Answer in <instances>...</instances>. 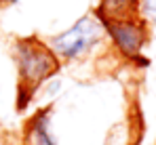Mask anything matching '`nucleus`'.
<instances>
[{
  "label": "nucleus",
  "mask_w": 156,
  "mask_h": 145,
  "mask_svg": "<svg viewBox=\"0 0 156 145\" xmlns=\"http://www.w3.org/2000/svg\"><path fill=\"white\" fill-rule=\"evenodd\" d=\"M13 59L17 65V109L23 112L34 93L59 72L61 61L51 47L38 38H21L13 47Z\"/></svg>",
  "instance_id": "f257e3e1"
},
{
  "label": "nucleus",
  "mask_w": 156,
  "mask_h": 145,
  "mask_svg": "<svg viewBox=\"0 0 156 145\" xmlns=\"http://www.w3.org/2000/svg\"><path fill=\"white\" fill-rule=\"evenodd\" d=\"M105 29L101 21L97 17H82L78 19L76 23L72 25L70 29L53 36L51 40L47 42L51 50L57 55V59L61 61H76V59H82L84 55H89L95 47H99L104 42Z\"/></svg>",
  "instance_id": "f03ea898"
},
{
  "label": "nucleus",
  "mask_w": 156,
  "mask_h": 145,
  "mask_svg": "<svg viewBox=\"0 0 156 145\" xmlns=\"http://www.w3.org/2000/svg\"><path fill=\"white\" fill-rule=\"evenodd\" d=\"M99 19V17H97ZM105 29V36L112 40L114 48L131 61L144 59L141 50L148 42V25L139 17L131 19H99Z\"/></svg>",
  "instance_id": "7ed1b4c3"
},
{
  "label": "nucleus",
  "mask_w": 156,
  "mask_h": 145,
  "mask_svg": "<svg viewBox=\"0 0 156 145\" xmlns=\"http://www.w3.org/2000/svg\"><path fill=\"white\" fill-rule=\"evenodd\" d=\"M49 122H51V112L49 109L36 112L26 124L23 145H57L55 137L51 135Z\"/></svg>",
  "instance_id": "20e7f679"
},
{
  "label": "nucleus",
  "mask_w": 156,
  "mask_h": 145,
  "mask_svg": "<svg viewBox=\"0 0 156 145\" xmlns=\"http://www.w3.org/2000/svg\"><path fill=\"white\" fill-rule=\"evenodd\" d=\"M139 0H101L97 9L99 19H131L137 15Z\"/></svg>",
  "instance_id": "39448f33"
},
{
  "label": "nucleus",
  "mask_w": 156,
  "mask_h": 145,
  "mask_svg": "<svg viewBox=\"0 0 156 145\" xmlns=\"http://www.w3.org/2000/svg\"><path fill=\"white\" fill-rule=\"evenodd\" d=\"M137 15L146 25L156 27V0H139Z\"/></svg>",
  "instance_id": "423d86ee"
},
{
  "label": "nucleus",
  "mask_w": 156,
  "mask_h": 145,
  "mask_svg": "<svg viewBox=\"0 0 156 145\" xmlns=\"http://www.w3.org/2000/svg\"><path fill=\"white\" fill-rule=\"evenodd\" d=\"M0 2H11V0H0Z\"/></svg>",
  "instance_id": "0eeeda50"
}]
</instances>
